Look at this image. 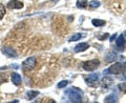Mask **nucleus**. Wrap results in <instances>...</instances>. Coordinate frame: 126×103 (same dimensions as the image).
<instances>
[{"mask_svg":"<svg viewBox=\"0 0 126 103\" xmlns=\"http://www.w3.org/2000/svg\"><path fill=\"white\" fill-rule=\"evenodd\" d=\"M65 95L72 102H81L82 101V96L79 92H76L75 88H69L65 92Z\"/></svg>","mask_w":126,"mask_h":103,"instance_id":"f257e3e1","label":"nucleus"},{"mask_svg":"<svg viewBox=\"0 0 126 103\" xmlns=\"http://www.w3.org/2000/svg\"><path fill=\"white\" fill-rule=\"evenodd\" d=\"M99 64H100V61L98 60V59H94V60L84 62L83 69L85 70H87V72H93V70L97 69V67L99 66Z\"/></svg>","mask_w":126,"mask_h":103,"instance_id":"f03ea898","label":"nucleus"},{"mask_svg":"<svg viewBox=\"0 0 126 103\" xmlns=\"http://www.w3.org/2000/svg\"><path fill=\"white\" fill-rule=\"evenodd\" d=\"M36 62H37V59L35 57H31V58H27L26 60L22 63V69L23 70H31L33 69L35 66H36Z\"/></svg>","mask_w":126,"mask_h":103,"instance_id":"7ed1b4c3","label":"nucleus"},{"mask_svg":"<svg viewBox=\"0 0 126 103\" xmlns=\"http://www.w3.org/2000/svg\"><path fill=\"white\" fill-rule=\"evenodd\" d=\"M122 72H124V65L122 64V63H115V64L111 65L104 73H110L113 75H118V74H121Z\"/></svg>","mask_w":126,"mask_h":103,"instance_id":"20e7f679","label":"nucleus"},{"mask_svg":"<svg viewBox=\"0 0 126 103\" xmlns=\"http://www.w3.org/2000/svg\"><path fill=\"white\" fill-rule=\"evenodd\" d=\"M24 6L23 5V3L21 1H19V0H11V1H9V3H7L6 7H9V9H12V10H20L22 9V7Z\"/></svg>","mask_w":126,"mask_h":103,"instance_id":"39448f33","label":"nucleus"},{"mask_svg":"<svg viewBox=\"0 0 126 103\" xmlns=\"http://www.w3.org/2000/svg\"><path fill=\"white\" fill-rule=\"evenodd\" d=\"M2 53L4 54L5 56L11 57V58L17 57V53H16V51L13 50L12 47H3V49H2Z\"/></svg>","mask_w":126,"mask_h":103,"instance_id":"423d86ee","label":"nucleus"},{"mask_svg":"<svg viewBox=\"0 0 126 103\" xmlns=\"http://www.w3.org/2000/svg\"><path fill=\"white\" fill-rule=\"evenodd\" d=\"M12 82H13L15 85L19 86L21 84V82H22L21 76L19 74H17V73H13V74H12Z\"/></svg>","mask_w":126,"mask_h":103,"instance_id":"0eeeda50","label":"nucleus"},{"mask_svg":"<svg viewBox=\"0 0 126 103\" xmlns=\"http://www.w3.org/2000/svg\"><path fill=\"white\" fill-rule=\"evenodd\" d=\"M89 47V44L86 42H83V43H80V44L76 45V47H75V52L76 53H80V52H84L86 51Z\"/></svg>","mask_w":126,"mask_h":103,"instance_id":"6e6552de","label":"nucleus"},{"mask_svg":"<svg viewBox=\"0 0 126 103\" xmlns=\"http://www.w3.org/2000/svg\"><path fill=\"white\" fill-rule=\"evenodd\" d=\"M99 79V75L98 74H93V75H89L87 78H85V81L87 83H94L98 81Z\"/></svg>","mask_w":126,"mask_h":103,"instance_id":"1a4fd4ad","label":"nucleus"},{"mask_svg":"<svg viewBox=\"0 0 126 103\" xmlns=\"http://www.w3.org/2000/svg\"><path fill=\"white\" fill-rule=\"evenodd\" d=\"M116 45L117 47H119V49H122L124 45H125V39H124V36L123 35H120L118 39L116 40Z\"/></svg>","mask_w":126,"mask_h":103,"instance_id":"9d476101","label":"nucleus"},{"mask_svg":"<svg viewBox=\"0 0 126 103\" xmlns=\"http://www.w3.org/2000/svg\"><path fill=\"white\" fill-rule=\"evenodd\" d=\"M116 59H117V54L115 53V52H110V53L107 54V56H106L105 61L110 63V62H113Z\"/></svg>","mask_w":126,"mask_h":103,"instance_id":"9b49d317","label":"nucleus"},{"mask_svg":"<svg viewBox=\"0 0 126 103\" xmlns=\"http://www.w3.org/2000/svg\"><path fill=\"white\" fill-rule=\"evenodd\" d=\"M117 100H118L117 95H113V94H111V95H109V96L106 97L104 101H105L106 103H112V102H117Z\"/></svg>","mask_w":126,"mask_h":103,"instance_id":"f8f14e48","label":"nucleus"},{"mask_svg":"<svg viewBox=\"0 0 126 103\" xmlns=\"http://www.w3.org/2000/svg\"><path fill=\"white\" fill-rule=\"evenodd\" d=\"M87 5V0H78L77 1V7L79 9H85Z\"/></svg>","mask_w":126,"mask_h":103,"instance_id":"ddd939ff","label":"nucleus"},{"mask_svg":"<svg viewBox=\"0 0 126 103\" xmlns=\"http://www.w3.org/2000/svg\"><path fill=\"white\" fill-rule=\"evenodd\" d=\"M92 23H93L94 26H97V27L105 25V21L104 20H99V19H94V20L92 21Z\"/></svg>","mask_w":126,"mask_h":103,"instance_id":"4468645a","label":"nucleus"},{"mask_svg":"<svg viewBox=\"0 0 126 103\" xmlns=\"http://www.w3.org/2000/svg\"><path fill=\"white\" fill-rule=\"evenodd\" d=\"M39 95V92H35V90H31V92H27V94H26V96H27V98L30 99V100H33V99L36 97V96H38Z\"/></svg>","mask_w":126,"mask_h":103,"instance_id":"2eb2a0df","label":"nucleus"},{"mask_svg":"<svg viewBox=\"0 0 126 103\" xmlns=\"http://www.w3.org/2000/svg\"><path fill=\"white\" fill-rule=\"evenodd\" d=\"M82 37H83V35L80 34V33L75 34V35H73V36L69 38V41H70V42H72V41H78V40H80Z\"/></svg>","mask_w":126,"mask_h":103,"instance_id":"dca6fc26","label":"nucleus"},{"mask_svg":"<svg viewBox=\"0 0 126 103\" xmlns=\"http://www.w3.org/2000/svg\"><path fill=\"white\" fill-rule=\"evenodd\" d=\"M5 7H4V5L3 4H1V3H0V20H1V19L4 17V15H5Z\"/></svg>","mask_w":126,"mask_h":103,"instance_id":"f3484780","label":"nucleus"},{"mask_svg":"<svg viewBox=\"0 0 126 103\" xmlns=\"http://www.w3.org/2000/svg\"><path fill=\"white\" fill-rule=\"evenodd\" d=\"M89 6L93 7V9H96V7H99L100 6V2L97 1V0H93V1L89 2Z\"/></svg>","mask_w":126,"mask_h":103,"instance_id":"a211bd4d","label":"nucleus"},{"mask_svg":"<svg viewBox=\"0 0 126 103\" xmlns=\"http://www.w3.org/2000/svg\"><path fill=\"white\" fill-rule=\"evenodd\" d=\"M7 81V76L5 74H0V84Z\"/></svg>","mask_w":126,"mask_h":103,"instance_id":"6ab92c4d","label":"nucleus"},{"mask_svg":"<svg viewBox=\"0 0 126 103\" xmlns=\"http://www.w3.org/2000/svg\"><path fill=\"white\" fill-rule=\"evenodd\" d=\"M68 84V82L66 81V80H64V81H61L60 83L58 84V88H62V87H65L66 85Z\"/></svg>","mask_w":126,"mask_h":103,"instance_id":"aec40b11","label":"nucleus"},{"mask_svg":"<svg viewBox=\"0 0 126 103\" xmlns=\"http://www.w3.org/2000/svg\"><path fill=\"white\" fill-rule=\"evenodd\" d=\"M108 82H111V80H110L109 78H104V79H103V81H102V83H103V85H105V86L110 85V83H108Z\"/></svg>","mask_w":126,"mask_h":103,"instance_id":"412c9836","label":"nucleus"},{"mask_svg":"<svg viewBox=\"0 0 126 103\" xmlns=\"http://www.w3.org/2000/svg\"><path fill=\"white\" fill-rule=\"evenodd\" d=\"M119 89H121L122 92H126V83H122V84H120Z\"/></svg>","mask_w":126,"mask_h":103,"instance_id":"4be33fe9","label":"nucleus"},{"mask_svg":"<svg viewBox=\"0 0 126 103\" xmlns=\"http://www.w3.org/2000/svg\"><path fill=\"white\" fill-rule=\"evenodd\" d=\"M108 37V34H105V35H103V36H101L99 39L100 40H103V39H105V38H107Z\"/></svg>","mask_w":126,"mask_h":103,"instance_id":"5701e85b","label":"nucleus"},{"mask_svg":"<svg viewBox=\"0 0 126 103\" xmlns=\"http://www.w3.org/2000/svg\"><path fill=\"white\" fill-rule=\"evenodd\" d=\"M116 37H117V34H113L111 36V38H110V41H113V39H115Z\"/></svg>","mask_w":126,"mask_h":103,"instance_id":"b1692460","label":"nucleus"},{"mask_svg":"<svg viewBox=\"0 0 126 103\" xmlns=\"http://www.w3.org/2000/svg\"><path fill=\"white\" fill-rule=\"evenodd\" d=\"M125 36H126V33H125Z\"/></svg>","mask_w":126,"mask_h":103,"instance_id":"393cba45","label":"nucleus"}]
</instances>
